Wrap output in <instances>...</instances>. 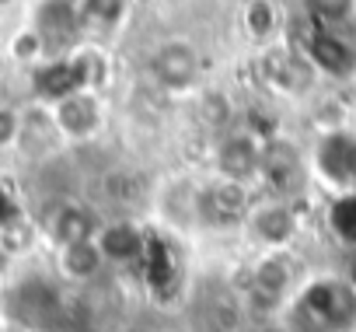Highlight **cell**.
Wrapping results in <instances>:
<instances>
[{
  "instance_id": "cell-1",
  "label": "cell",
  "mask_w": 356,
  "mask_h": 332,
  "mask_svg": "<svg viewBox=\"0 0 356 332\" xmlns=\"http://www.w3.org/2000/svg\"><path fill=\"white\" fill-rule=\"evenodd\" d=\"M300 287L293 252H255L245 273L241 304L248 318H280L293 290Z\"/></svg>"
},
{
  "instance_id": "cell-2",
  "label": "cell",
  "mask_w": 356,
  "mask_h": 332,
  "mask_svg": "<svg viewBox=\"0 0 356 332\" xmlns=\"http://www.w3.org/2000/svg\"><path fill=\"white\" fill-rule=\"evenodd\" d=\"M200 182L203 175H193V172H168L157 182H150V196L143 210L147 224L175 238L200 235Z\"/></svg>"
},
{
  "instance_id": "cell-3",
  "label": "cell",
  "mask_w": 356,
  "mask_h": 332,
  "mask_svg": "<svg viewBox=\"0 0 356 332\" xmlns=\"http://www.w3.org/2000/svg\"><path fill=\"white\" fill-rule=\"evenodd\" d=\"M42 102H46V109H49L67 150L95 143L108 129V102H105L102 88L70 84V88H60L56 95H49Z\"/></svg>"
},
{
  "instance_id": "cell-4",
  "label": "cell",
  "mask_w": 356,
  "mask_h": 332,
  "mask_svg": "<svg viewBox=\"0 0 356 332\" xmlns=\"http://www.w3.org/2000/svg\"><path fill=\"white\" fill-rule=\"evenodd\" d=\"M147 77L168 98H193L207 84L200 46L193 39H182V35L161 39L147 56Z\"/></svg>"
},
{
  "instance_id": "cell-5",
  "label": "cell",
  "mask_w": 356,
  "mask_h": 332,
  "mask_svg": "<svg viewBox=\"0 0 356 332\" xmlns=\"http://www.w3.org/2000/svg\"><path fill=\"white\" fill-rule=\"evenodd\" d=\"M266 140L269 136L259 133L248 122H238V126L224 129L207 147V175L255 186L259 168H262V154H266Z\"/></svg>"
},
{
  "instance_id": "cell-6",
  "label": "cell",
  "mask_w": 356,
  "mask_h": 332,
  "mask_svg": "<svg viewBox=\"0 0 356 332\" xmlns=\"http://www.w3.org/2000/svg\"><path fill=\"white\" fill-rule=\"evenodd\" d=\"M300 231H304V221L293 200L259 193L238 235L252 245V252H293Z\"/></svg>"
},
{
  "instance_id": "cell-7",
  "label": "cell",
  "mask_w": 356,
  "mask_h": 332,
  "mask_svg": "<svg viewBox=\"0 0 356 332\" xmlns=\"http://www.w3.org/2000/svg\"><path fill=\"white\" fill-rule=\"evenodd\" d=\"M307 186H311V157L293 140L269 136L255 189L262 196H280V200H293L297 203Z\"/></svg>"
},
{
  "instance_id": "cell-8",
  "label": "cell",
  "mask_w": 356,
  "mask_h": 332,
  "mask_svg": "<svg viewBox=\"0 0 356 332\" xmlns=\"http://www.w3.org/2000/svg\"><path fill=\"white\" fill-rule=\"evenodd\" d=\"M255 196H259L255 186L203 175V182H200V235L203 231H241V221L252 210Z\"/></svg>"
},
{
  "instance_id": "cell-9",
  "label": "cell",
  "mask_w": 356,
  "mask_h": 332,
  "mask_svg": "<svg viewBox=\"0 0 356 332\" xmlns=\"http://www.w3.org/2000/svg\"><path fill=\"white\" fill-rule=\"evenodd\" d=\"M35 221H39L42 245L56 248V245H70V242H81V238H95L105 214L95 200L67 193V196H56Z\"/></svg>"
},
{
  "instance_id": "cell-10",
  "label": "cell",
  "mask_w": 356,
  "mask_h": 332,
  "mask_svg": "<svg viewBox=\"0 0 356 332\" xmlns=\"http://www.w3.org/2000/svg\"><path fill=\"white\" fill-rule=\"evenodd\" d=\"M95 242H98L108 269H133L147 255L150 228L140 214H105Z\"/></svg>"
},
{
  "instance_id": "cell-11",
  "label": "cell",
  "mask_w": 356,
  "mask_h": 332,
  "mask_svg": "<svg viewBox=\"0 0 356 332\" xmlns=\"http://www.w3.org/2000/svg\"><path fill=\"white\" fill-rule=\"evenodd\" d=\"M53 255V280L60 287H95L105 273H108V262L98 248L95 238H81V242H70V245H56L49 248Z\"/></svg>"
},
{
  "instance_id": "cell-12",
  "label": "cell",
  "mask_w": 356,
  "mask_h": 332,
  "mask_svg": "<svg viewBox=\"0 0 356 332\" xmlns=\"http://www.w3.org/2000/svg\"><path fill=\"white\" fill-rule=\"evenodd\" d=\"M63 150H67V143H63V136H60V129H56L46 102L42 98H32L29 105H22V140H18V150L15 154L42 164V161H53Z\"/></svg>"
},
{
  "instance_id": "cell-13",
  "label": "cell",
  "mask_w": 356,
  "mask_h": 332,
  "mask_svg": "<svg viewBox=\"0 0 356 332\" xmlns=\"http://www.w3.org/2000/svg\"><path fill=\"white\" fill-rule=\"evenodd\" d=\"M189 102H193V116H196V122L203 126V133H207L210 140L220 136L224 129H231V126L241 122L238 98H234L227 88H220V84H203Z\"/></svg>"
},
{
  "instance_id": "cell-14",
  "label": "cell",
  "mask_w": 356,
  "mask_h": 332,
  "mask_svg": "<svg viewBox=\"0 0 356 332\" xmlns=\"http://www.w3.org/2000/svg\"><path fill=\"white\" fill-rule=\"evenodd\" d=\"M39 245H42V235L32 214L15 210L8 221H0V255L4 259H29Z\"/></svg>"
},
{
  "instance_id": "cell-15",
  "label": "cell",
  "mask_w": 356,
  "mask_h": 332,
  "mask_svg": "<svg viewBox=\"0 0 356 332\" xmlns=\"http://www.w3.org/2000/svg\"><path fill=\"white\" fill-rule=\"evenodd\" d=\"M0 56H4L8 63H15V67L32 70V67L46 63L53 53H49L46 39L39 35V29H35L32 22H22V25H18V29L4 39V49H0Z\"/></svg>"
},
{
  "instance_id": "cell-16",
  "label": "cell",
  "mask_w": 356,
  "mask_h": 332,
  "mask_svg": "<svg viewBox=\"0 0 356 332\" xmlns=\"http://www.w3.org/2000/svg\"><path fill=\"white\" fill-rule=\"evenodd\" d=\"M241 25H245V32L255 46H273L280 39L283 18H280L273 0H248L245 11H241Z\"/></svg>"
},
{
  "instance_id": "cell-17",
  "label": "cell",
  "mask_w": 356,
  "mask_h": 332,
  "mask_svg": "<svg viewBox=\"0 0 356 332\" xmlns=\"http://www.w3.org/2000/svg\"><path fill=\"white\" fill-rule=\"evenodd\" d=\"M74 11H77V25L81 32H112L126 11H129V0H74Z\"/></svg>"
},
{
  "instance_id": "cell-18",
  "label": "cell",
  "mask_w": 356,
  "mask_h": 332,
  "mask_svg": "<svg viewBox=\"0 0 356 332\" xmlns=\"http://www.w3.org/2000/svg\"><path fill=\"white\" fill-rule=\"evenodd\" d=\"M22 140V105L0 98V154H15Z\"/></svg>"
},
{
  "instance_id": "cell-19",
  "label": "cell",
  "mask_w": 356,
  "mask_h": 332,
  "mask_svg": "<svg viewBox=\"0 0 356 332\" xmlns=\"http://www.w3.org/2000/svg\"><path fill=\"white\" fill-rule=\"evenodd\" d=\"M15 332H60V329H53V325H42V322H25V325H18Z\"/></svg>"
},
{
  "instance_id": "cell-20",
  "label": "cell",
  "mask_w": 356,
  "mask_h": 332,
  "mask_svg": "<svg viewBox=\"0 0 356 332\" xmlns=\"http://www.w3.org/2000/svg\"><path fill=\"white\" fill-rule=\"evenodd\" d=\"M18 4H22V0H0V15L11 11V8H18Z\"/></svg>"
},
{
  "instance_id": "cell-21",
  "label": "cell",
  "mask_w": 356,
  "mask_h": 332,
  "mask_svg": "<svg viewBox=\"0 0 356 332\" xmlns=\"http://www.w3.org/2000/svg\"><path fill=\"white\" fill-rule=\"evenodd\" d=\"M0 98H4V95H0Z\"/></svg>"
}]
</instances>
